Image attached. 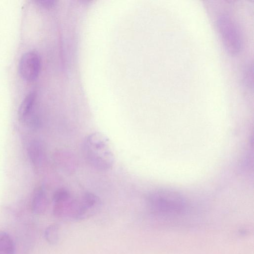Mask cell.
I'll list each match as a JSON object with an SVG mask.
<instances>
[{"label": "cell", "mask_w": 254, "mask_h": 254, "mask_svg": "<svg viewBox=\"0 0 254 254\" xmlns=\"http://www.w3.org/2000/svg\"><path fill=\"white\" fill-rule=\"evenodd\" d=\"M149 209L158 218L171 220L184 216L188 210L186 198L179 192L170 189H159L147 197Z\"/></svg>", "instance_id": "obj_1"}, {"label": "cell", "mask_w": 254, "mask_h": 254, "mask_svg": "<svg viewBox=\"0 0 254 254\" xmlns=\"http://www.w3.org/2000/svg\"><path fill=\"white\" fill-rule=\"evenodd\" d=\"M83 153L86 162L97 170L106 171L113 166L114 155L108 139L102 133H93L86 137Z\"/></svg>", "instance_id": "obj_2"}, {"label": "cell", "mask_w": 254, "mask_h": 254, "mask_svg": "<svg viewBox=\"0 0 254 254\" xmlns=\"http://www.w3.org/2000/svg\"><path fill=\"white\" fill-rule=\"evenodd\" d=\"M216 25L227 53L233 56L239 54L242 48V39L240 31L233 18L228 14H222L218 17Z\"/></svg>", "instance_id": "obj_3"}, {"label": "cell", "mask_w": 254, "mask_h": 254, "mask_svg": "<svg viewBox=\"0 0 254 254\" xmlns=\"http://www.w3.org/2000/svg\"><path fill=\"white\" fill-rule=\"evenodd\" d=\"M101 206L100 199L95 194L86 192L74 198L72 221L88 218L98 212Z\"/></svg>", "instance_id": "obj_4"}, {"label": "cell", "mask_w": 254, "mask_h": 254, "mask_svg": "<svg viewBox=\"0 0 254 254\" xmlns=\"http://www.w3.org/2000/svg\"><path fill=\"white\" fill-rule=\"evenodd\" d=\"M41 60L39 55L33 51H27L21 56L19 62V71L21 77L28 81L34 80L40 71Z\"/></svg>", "instance_id": "obj_5"}, {"label": "cell", "mask_w": 254, "mask_h": 254, "mask_svg": "<svg viewBox=\"0 0 254 254\" xmlns=\"http://www.w3.org/2000/svg\"><path fill=\"white\" fill-rule=\"evenodd\" d=\"M48 199L46 191L40 187L34 192L31 199V206L32 212L36 214H44L48 206Z\"/></svg>", "instance_id": "obj_6"}, {"label": "cell", "mask_w": 254, "mask_h": 254, "mask_svg": "<svg viewBox=\"0 0 254 254\" xmlns=\"http://www.w3.org/2000/svg\"><path fill=\"white\" fill-rule=\"evenodd\" d=\"M36 99V93L35 91L30 92L23 99L18 110V118L20 121L27 120L34 108Z\"/></svg>", "instance_id": "obj_7"}, {"label": "cell", "mask_w": 254, "mask_h": 254, "mask_svg": "<svg viewBox=\"0 0 254 254\" xmlns=\"http://www.w3.org/2000/svg\"><path fill=\"white\" fill-rule=\"evenodd\" d=\"M28 155L33 166L39 167L43 163L44 151L42 145L38 141H32L27 148Z\"/></svg>", "instance_id": "obj_8"}, {"label": "cell", "mask_w": 254, "mask_h": 254, "mask_svg": "<svg viewBox=\"0 0 254 254\" xmlns=\"http://www.w3.org/2000/svg\"><path fill=\"white\" fill-rule=\"evenodd\" d=\"M15 246L11 237L0 231V254H14Z\"/></svg>", "instance_id": "obj_9"}, {"label": "cell", "mask_w": 254, "mask_h": 254, "mask_svg": "<svg viewBox=\"0 0 254 254\" xmlns=\"http://www.w3.org/2000/svg\"><path fill=\"white\" fill-rule=\"evenodd\" d=\"M59 236L60 226L58 224H51L45 230V238L50 245H56L59 242Z\"/></svg>", "instance_id": "obj_10"}, {"label": "cell", "mask_w": 254, "mask_h": 254, "mask_svg": "<svg viewBox=\"0 0 254 254\" xmlns=\"http://www.w3.org/2000/svg\"><path fill=\"white\" fill-rule=\"evenodd\" d=\"M243 83L249 89H253V63H247L243 70Z\"/></svg>", "instance_id": "obj_11"}, {"label": "cell", "mask_w": 254, "mask_h": 254, "mask_svg": "<svg viewBox=\"0 0 254 254\" xmlns=\"http://www.w3.org/2000/svg\"><path fill=\"white\" fill-rule=\"evenodd\" d=\"M35 1L39 5L45 7H50L56 4L55 0H36Z\"/></svg>", "instance_id": "obj_12"}]
</instances>
